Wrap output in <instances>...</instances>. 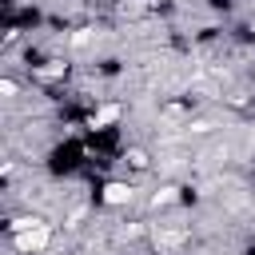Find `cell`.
<instances>
[{
  "label": "cell",
  "instance_id": "cell-4",
  "mask_svg": "<svg viewBox=\"0 0 255 255\" xmlns=\"http://www.w3.org/2000/svg\"><path fill=\"white\" fill-rule=\"evenodd\" d=\"M0 92H4V100H12V96H16V80L4 76V80H0Z\"/></svg>",
  "mask_w": 255,
  "mask_h": 255
},
{
  "label": "cell",
  "instance_id": "cell-2",
  "mask_svg": "<svg viewBox=\"0 0 255 255\" xmlns=\"http://www.w3.org/2000/svg\"><path fill=\"white\" fill-rule=\"evenodd\" d=\"M131 199V187L128 183H108L104 187V203H128Z\"/></svg>",
  "mask_w": 255,
  "mask_h": 255
},
{
  "label": "cell",
  "instance_id": "cell-1",
  "mask_svg": "<svg viewBox=\"0 0 255 255\" xmlns=\"http://www.w3.org/2000/svg\"><path fill=\"white\" fill-rule=\"evenodd\" d=\"M48 239H52V231H48V223H40V227H32V231L12 235V247H16L20 255H36V251L48 247Z\"/></svg>",
  "mask_w": 255,
  "mask_h": 255
},
{
  "label": "cell",
  "instance_id": "cell-3",
  "mask_svg": "<svg viewBox=\"0 0 255 255\" xmlns=\"http://www.w3.org/2000/svg\"><path fill=\"white\" fill-rule=\"evenodd\" d=\"M116 116H120V108H100V112L92 116V128H104V124H112Z\"/></svg>",
  "mask_w": 255,
  "mask_h": 255
}]
</instances>
